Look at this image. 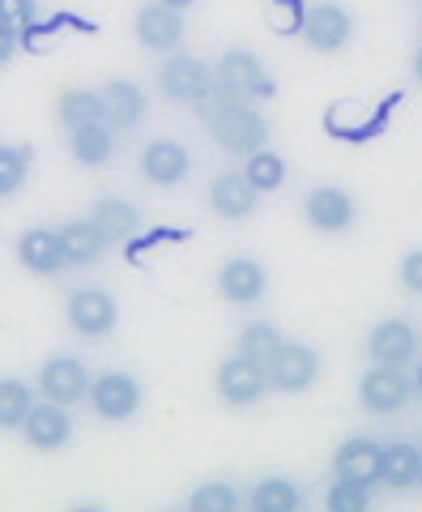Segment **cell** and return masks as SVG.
<instances>
[{
  "label": "cell",
  "instance_id": "cell-27",
  "mask_svg": "<svg viewBox=\"0 0 422 512\" xmlns=\"http://www.w3.org/2000/svg\"><path fill=\"white\" fill-rule=\"evenodd\" d=\"M56 116H60V124H64V128H81V124H99V120H107V111H103L99 90L73 86V90H60V99H56Z\"/></svg>",
  "mask_w": 422,
  "mask_h": 512
},
{
  "label": "cell",
  "instance_id": "cell-3",
  "mask_svg": "<svg viewBox=\"0 0 422 512\" xmlns=\"http://www.w3.org/2000/svg\"><path fill=\"white\" fill-rule=\"evenodd\" d=\"M158 90L167 103L205 107L214 99V69L197 56H167L158 64Z\"/></svg>",
  "mask_w": 422,
  "mask_h": 512
},
{
  "label": "cell",
  "instance_id": "cell-40",
  "mask_svg": "<svg viewBox=\"0 0 422 512\" xmlns=\"http://www.w3.org/2000/svg\"><path fill=\"white\" fill-rule=\"evenodd\" d=\"M418 26H422V9H418Z\"/></svg>",
  "mask_w": 422,
  "mask_h": 512
},
{
  "label": "cell",
  "instance_id": "cell-10",
  "mask_svg": "<svg viewBox=\"0 0 422 512\" xmlns=\"http://www.w3.org/2000/svg\"><path fill=\"white\" fill-rule=\"evenodd\" d=\"M90 367L81 363L77 355H52L43 367H39V397L43 402H56V406H77L86 402L90 393Z\"/></svg>",
  "mask_w": 422,
  "mask_h": 512
},
{
  "label": "cell",
  "instance_id": "cell-14",
  "mask_svg": "<svg viewBox=\"0 0 422 512\" xmlns=\"http://www.w3.org/2000/svg\"><path fill=\"white\" fill-rule=\"evenodd\" d=\"M354 39V18L350 9H342L337 0H316L303 18V43L312 52H342Z\"/></svg>",
  "mask_w": 422,
  "mask_h": 512
},
{
  "label": "cell",
  "instance_id": "cell-19",
  "mask_svg": "<svg viewBox=\"0 0 422 512\" xmlns=\"http://www.w3.org/2000/svg\"><path fill=\"white\" fill-rule=\"evenodd\" d=\"M56 239H60V256L69 269H90L103 261L107 252V239L99 235V227H94L90 218H73L64 222V227H56Z\"/></svg>",
  "mask_w": 422,
  "mask_h": 512
},
{
  "label": "cell",
  "instance_id": "cell-28",
  "mask_svg": "<svg viewBox=\"0 0 422 512\" xmlns=\"http://www.w3.org/2000/svg\"><path fill=\"white\" fill-rule=\"evenodd\" d=\"M282 342H286L282 325H273V320H248V325L239 329V338H235V350L239 355H248V359H256V363H269L273 355H278Z\"/></svg>",
  "mask_w": 422,
  "mask_h": 512
},
{
  "label": "cell",
  "instance_id": "cell-35",
  "mask_svg": "<svg viewBox=\"0 0 422 512\" xmlns=\"http://www.w3.org/2000/svg\"><path fill=\"white\" fill-rule=\"evenodd\" d=\"M13 52H18V30H9V26H0V64H9Z\"/></svg>",
  "mask_w": 422,
  "mask_h": 512
},
{
  "label": "cell",
  "instance_id": "cell-29",
  "mask_svg": "<svg viewBox=\"0 0 422 512\" xmlns=\"http://www.w3.org/2000/svg\"><path fill=\"white\" fill-rule=\"evenodd\" d=\"M35 406V389L18 376H0V431H18Z\"/></svg>",
  "mask_w": 422,
  "mask_h": 512
},
{
  "label": "cell",
  "instance_id": "cell-17",
  "mask_svg": "<svg viewBox=\"0 0 422 512\" xmlns=\"http://www.w3.org/2000/svg\"><path fill=\"white\" fill-rule=\"evenodd\" d=\"M209 210L226 222H243L261 210V192L243 180V171H222L209 184Z\"/></svg>",
  "mask_w": 422,
  "mask_h": 512
},
{
  "label": "cell",
  "instance_id": "cell-2",
  "mask_svg": "<svg viewBox=\"0 0 422 512\" xmlns=\"http://www.w3.org/2000/svg\"><path fill=\"white\" fill-rule=\"evenodd\" d=\"M205 124H209V137H214L218 146L226 154H235V158L269 146V124H265L261 111L248 107V103H218V107H209Z\"/></svg>",
  "mask_w": 422,
  "mask_h": 512
},
{
  "label": "cell",
  "instance_id": "cell-33",
  "mask_svg": "<svg viewBox=\"0 0 422 512\" xmlns=\"http://www.w3.org/2000/svg\"><path fill=\"white\" fill-rule=\"evenodd\" d=\"M35 0H0V26H9V30H30L35 26Z\"/></svg>",
  "mask_w": 422,
  "mask_h": 512
},
{
  "label": "cell",
  "instance_id": "cell-8",
  "mask_svg": "<svg viewBox=\"0 0 422 512\" xmlns=\"http://www.w3.org/2000/svg\"><path fill=\"white\" fill-rule=\"evenodd\" d=\"M320 350L307 346V342H282L278 355L265 363V376H269V389L273 393H307L312 384L320 380Z\"/></svg>",
  "mask_w": 422,
  "mask_h": 512
},
{
  "label": "cell",
  "instance_id": "cell-20",
  "mask_svg": "<svg viewBox=\"0 0 422 512\" xmlns=\"http://www.w3.org/2000/svg\"><path fill=\"white\" fill-rule=\"evenodd\" d=\"M99 99H103V111H107L111 128H137L145 120V111H150L145 90L137 82H128V77H111V82H103Z\"/></svg>",
  "mask_w": 422,
  "mask_h": 512
},
{
  "label": "cell",
  "instance_id": "cell-9",
  "mask_svg": "<svg viewBox=\"0 0 422 512\" xmlns=\"http://www.w3.org/2000/svg\"><path fill=\"white\" fill-rule=\"evenodd\" d=\"M214 393H218V402L222 406H256L261 397L269 393V376H265V363H256L248 355H235L231 359H222L218 363V376H214Z\"/></svg>",
  "mask_w": 422,
  "mask_h": 512
},
{
  "label": "cell",
  "instance_id": "cell-18",
  "mask_svg": "<svg viewBox=\"0 0 422 512\" xmlns=\"http://www.w3.org/2000/svg\"><path fill=\"white\" fill-rule=\"evenodd\" d=\"M18 265L35 278H56L64 274V256H60V239L56 227H30L18 235Z\"/></svg>",
  "mask_w": 422,
  "mask_h": 512
},
{
  "label": "cell",
  "instance_id": "cell-26",
  "mask_svg": "<svg viewBox=\"0 0 422 512\" xmlns=\"http://www.w3.org/2000/svg\"><path fill=\"white\" fill-rule=\"evenodd\" d=\"M286 175H290V167H286V158L278 150L261 146V150L243 154V180L261 192V197H265V192H278L286 184Z\"/></svg>",
  "mask_w": 422,
  "mask_h": 512
},
{
  "label": "cell",
  "instance_id": "cell-25",
  "mask_svg": "<svg viewBox=\"0 0 422 512\" xmlns=\"http://www.w3.org/2000/svg\"><path fill=\"white\" fill-rule=\"evenodd\" d=\"M303 504H307L303 487L295 483V478H282V474L261 478V483L248 491V508L252 512H299Z\"/></svg>",
  "mask_w": 422,
  "mask_h": 512
},
{
  "label": "cell",
  "instance_id": "cell-32",
  "mask_svg": "<svg viewBox=\"0 0 422 512\" xmlns=\"http://www.w3.org/2000/svg\"><path fill=\"white\" fill-rule=\"evenodd\" d=\"M188 512H235L239 508V491L231 483H201L188 491L184 500Z\"/></svg>",
  "mask_w": 422,
  "mask_h": 512
},
{
  "label": "cell",
  "instance_id": "cell-11",
  "mask_svg": "<svg viewBox=\"0 0 422 512\" xmlns=\"http://www.w3.org/2000/svg\"><path fill=\"white\" fill-rule=\"evenodd\" d=\"M422 355V333L414 320L388 316L376 329L367 333V359L371 363H388V367H410Z\"/></svg>",
  "mask_w": 422,
  "mask_h": 512
},
{
  "label": "cell",
  "instance_id": "cell-24",
  "mask_svg": "<svg viewBox=\"0 0 422 512\" xmlns=\"http://www.w3.org/2000/svg\"><path fill=\"white\" fill-rule=\"evenodd\" d=\"M69 150H73V158L81 167H107L111 154H116V133H111L107 120L69 128Z\"/></svg>",
  "mask_w": 422,
  "mask_h": 512
},
{
  "label": "cell",
  "instance_id": "cell-39",
  "mask_svg": "<svg viewBox=\"0 0 422 512\" xmlns=\"http://www.w3.org/2000/svg\"><path fill=\"white\" fill-rule=\"evenodd\" d=\"M414 487H422V466H418V483H414Z\"/></svg>",
  "mask_w": 422,
  "mask_h": 512
},
{
  "label": "cell",
  "instance_id": "cell-34",
  "mask_svg": "<svg viewBox=\"0 0 422 512\" xmlns=\"http://www.w3.org/2000/svg\"><path fill=\"white\" fill-rule=\"evenodd\" d=\"M397 278H401V286H405L410 295H422V248H410V252L401 256Z\"/></svg>",
  "mask_w": 422,
  "mask_h": 512
},
{
  "label": "cell",
  "instance_id": "cell-16",
  "mask_svg": "<svg viewBox=\"0 0 422 512\" xmlns=\"http://www.w3.org/2000/svg\"><path fill=\"white\" fill-rule=\"evenodd\" d=\"M22 431V440L30 448H39V453H60L64 444L73 440V419H69V406H56V402H39V406H30L26 414V423L18 427Z\"/></svg>",
  "mask_w": 422,
  "mask_h": 512
},
{
  "label": "cell",
  "instance_id": "cell-5",
  "mask_svg": "<svg viewBox=\"0 0 422 512\" xmlns=\"http://www.w3.org/2000/svg\"><path fill=\"white\" fill-rule=\"evenodd\" d=\"M414 397V384L405 376V367H388V363H371L363 380H359V406L376 419H388V414H401Z\"/></svg>",
  "mask_w": 422,
  "mask_h": 512
},
{
  "label": "cell",
  "instance_id": "cell-15",
  "mask_svg": "<svg viewBox=\"0 0 422 512\" xmlns=\"http://www.w3.org/2000/svg\"><path fill=\"white\" fill-rule=\"evenodd\" d=\"M141 175H145V184H154V188H180L192 175L188 146L175 137H154L150 146L141 150Z\"/></svg>",
  "mask_w": 422,
  "mask_h": 512
},
{
  "label": "cell",
  "instance_id": "cell-22",
  "mask_svg": "<svg viewBox=\"0 0 422 512\" xmlns=\"http://www.w3.org/2000/svg\"><path fill=\"white\" fill-rule=\"evenodd\" d=\"M422 448L414 440H388L380 444V487L388 491H410L418 483Z\"/></svg>",
  "mask_w": 422,
  "mask_h": 512
},
{
  "label": "cell",
  "instance_id": "cell-23",
  "mask_svg": "<svg viewBox=\"0 0 422 512\" xmlns=\"http://www.w3.org/2000/svg\"><path fill=\"white\" fill-rule=\"evenodd\" d=\"M90 222L99 227V235L111 248V244H124V239H133L141 231V210L124 197H103V201L90 205Z\"/></svg>",
  "mask_w": 422,
  "mask_h": 512
},
{
  "label": "cell",
  "instance_id": "cell-7",
  "mask_svg": "<svg viewBox=\"0 0 422 512\" xmlns=\"http://www.w3.org/2000/svg\"><path fill=\"white\" fill-rule=\"evenodd\" d=\"M86 402L103 423H128L145 406V389H141V380L128 372H103L90 380Z\"/></svg>",
  "mask_w": 422,
  "mask_h": 512
},
{
  "label": "cell",
  "instance_id": "cell-1",
  "mask_svg": "<svg viewBox=\"0 0 422 512\" xmlns=\"http://www.w3.org/2000/svg\"><path fill=\"white\" fill-rule=\"evenodd\" d=\"M278 82L265 73V64L248 47H231L214 64V99L222 103H243V99H273ZM209 99V103H214Z\"/></svg>",
  "mask_w": 422,
  "mask_h": 512
},
{
  "label": "cell",
  "instance_id": "cell-13",
  "mask_svg": "<svg viewBox=\"0 0 422 512\" xmlns=\"http://www.w3.org/2000/svg\"><path fill=\"white\" fill-rule=\"evenodd\" d=\"M133 35L145 52H180L188 22L180 9H167V5H158V0H150V5H141L133 13Z\"/></svg>",
  "mask_w": 422,
  "mask_h": 512
},
{
  "label": "cell",
  "instance_id": "cell-4",
  "mask_svg": "<svg viewBox=\"0 0 422 512\" xmlns=\"http://www.w3.org/2000/svg\"><path fill=\"white\" fill-rule=\"evenodd\" d=\"M303 218L316 235H346L359 222V201L342 184H316L303 197Z\"/></svg>",
  "mask_w": 422,
  "mask_h": 512
},
{
  "label": "cell",
  "instance_id": "cell-31",
  "mask_svg": "<svg viewBox=\"0 0 422 512\" xmlns=\"http://www.w3.org/2000/svg\"><path fill=\"white\" fill-rule=\"evenodd\" d=\"M30 163H35L30 146H0V197H13L30 180Z\"/></svg>",
  "mask_w": 422,
  "mask_h": 512
},
{
  "label": "cell",
  "instance_id": "cell-36",
  "mask_svg": "<svg viewBox=\"0 0 422 512\" xmlns=\"http://www.w3.org/2000/svg\"><path fill=\"white\" fill-rule=\"evenodd\" d=\"M410 384H414V397L422 402V355L414 359V376H410Z\"/></svg>",
  "mask_w": 422,
  "mask_h": 512
},
{
  "label": "cell",
  "instance_id": "cell-30",
  "mask_svg": "<svg viewBox=\"0 0 422 512\" xmlns=\"http://www.w3.org/2000/svg\"><path fill=\"white\" fill-rule=\"evenodd\" d=\"M324 508L329 512H367V508H376V487L350 483V478H333L329 491H324Z\"/></svg>",
  "mask_w": 422,
  "mask_h": 512
},
{
  "label": "cell",
  "instance_id": "cell-38",
  "mask_svg": "<svg viewBox=\"0 0 422 512\" xmlns=\"http://www.w3.org/2000/svg\"><path fill=\"white\" fill-rule=\"evenodd\" d=\"M158 5H167V9H180V13H184V9L197 5V0H158Z\"/></svg>",
  "mask_w": 422,
  "mask_h": 512
},
{
  "label": "cell",
  "instance_id": "cell-37",
  "mask_svg": "<svg viewBox=\"0 0 422 512\" xmlns=\"http://www.w3.org/2000/svg\"><path fill=\"white\" fill-rule=\"evenodd\" d=\"M410 64H414V82L422 86V43L414 47V60H410Z\"/></svg>",
  "mask_w": 422,
  "mask_h": 512
},
{
  "label": "cell",
  "instance_id": "cell-21",
  "mask_svg": "<svg viewBox=\"0 0 422 512\" xmlns=\"http://www.w3.org/2000/svg\"><path fill=\"white\" fill-rule=\"evenodd\" d=\"M333 478H350L363 487H380V444L371 436H350L333 457Z\"/></svg>",
  "mask_w": 422,
  "mask_h": 512
},
{
  "label": "cell",
  "instance_id": "cell-12",
  "mask_svg": "<svg viewBox=\"0 0 422 512\" xmlns=\"http://www.w3.org/2000/svg\"><path fill=\"white\" fill-rule=\"evenodd\" d=\"M218 295L226 303H235V308H252V303H261L265 291H269V274L265 265L256 261V256L239 252V256H226V261L218 265Z\"/></svg>",
  "mask_w": 422,
  "mask_h": 512
},
{
  "label": "cell",
  "instance_id": "cell-6",
  "mask_svg": "<svg viewBox=\"0 0 422 512\" xmlns=\"http://www.w3.org/2000/svg\"><path fill=\"white\" fill-rule=\"evenodd\" d=\"M64 316L77 338H111L120 329V303L103 286H81V291L69 295L64 303Z\"/></svg>",
  "mask_w": 422,
  "mask_h": 512
}]
</instances>
